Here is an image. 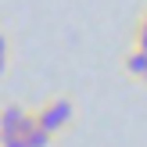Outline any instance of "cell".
Here are the masks:
<instances>
[{
	"mask_svg": "<svg viewBox=\"0 0 147 147\" xmlns=\"http://www.w3.org/2000/svg\"><path fill=\"white\" fill-rule=\"evenodd\" d=\"M36 115H40V122H43L47 129H54V133L61 136V133H68V129L76 126L79 104L68 97V93H54V97H47L40 108H36Z\"/></svg>",
	"mask_w": 147,
	"mask_h": 147,
	"instance_id": "1",
	"label": "cell"
},
{
	"mask_svg": "<svg viewBox=\"0 0 147 147\" xmlns=\"http://www.w3.org/2000/svg\"><path fill=\"white\" fill-rule=\"evenodd\" d=\"M22 136L29 140V147H54V140H57V133L43 126L36 111H29V119H25V129H22Z\"/></svg>",
	"mask_w": 147,
	"mask_h": 147,
	"instance_id": "2",
	"label": "cell"
},
{
	"mask_svg": "<svg viewBox=\"0 0 147 147\" xmlns=\"http://www.w3.org/2000/svg\"><path fill=\"white\" fill-rule=\"evenodd\" d=\"M25 119H29V108L18 104V100H7L0 108V133H22L25 129Z\"/></svg>",
	"mask_w": 147,
	"mask_h": 147,
	"instance_id": "3",
	"label": "cell"
},
{
	"mask_svg": "<svg viewBox=\"0 0 147 147\" xmlns=\"http://www.w3.org/2000/svg\"><path fill=\"white\" fill-rule=\"evenodd\" d=\"M122 72H126V79H133V83H144V76H147V50L129 43L126 54H122Z\"/></svg>",
	"mask_w": 147,
	"mask_h": 147,
	"instance_id": "4",
	"label": "cell"
},
{
	"mask_svg": "<svg viewBox=\"0 0 147 147\" xmlns=\"http://www.w3.org/2000/svg\"><path fill=\"white\" fill-rule=\"evenodd\" d=\"M7 65H11V36L0 29V79L7 76Z\"/></svg>",
	"mask_w": 147,
	"mask_h": 147,
	"instance_id": "5",
	"label": "cell"
},
{
	"mask_svg": "<svg viewBox=\"0 0 147 147\" xmlns=\"http://www.w3.org/2000/svg\"><path fill=\"white\" fill-rule=\"evenodd\" d=\"M0 147H29V140L22 133H0Z\"/></svg>",
	"mask_w": 147,
	"mask_h": 147,
	"instance_id": "6",
	"label": "cell"
},
{
	"mask_svg": "<svg viewBox=\"0 0 147 147\" xmlns=\"http://www.w3.org/2000/svg\"><path fill=\"white\" fill-rule=\"evenodd\" d=\"M129 43H133V47H140V50H147V25H133Z\"/></svg>",
	"mask_w": 147,
	"mask_h": 147,
	"instance_id": "7",
	"label": "cell"
},
{
	"mask_svg": "<svg viewBox=\"0 0 147 147\" xmlns=\"http://www.w3.org/2000/svg\"><path fill=\"white\" fill-rule=\"evenodd\" d=\"M136 25H147V4L140 7V14H136Z\"/></svg>",
	"mask_w": 147,
	"mask_h": 147,
	"instance_id": "8",
	"label": "cell"
},
{
	"mask_svg": "<svg viewBox=\"0 0 147 147\" xmlns=\"http://www.w3.org/2000/svg\"><path fill=\"white\" fill-rule=\"evenodd\" d=\"M144 86H147V76H144Z\"/></svg>",
	"mask_w": 147,
	"mask_h": 147,
	"instance_id": "9",
	"label": "cell"
}]
</instances>
